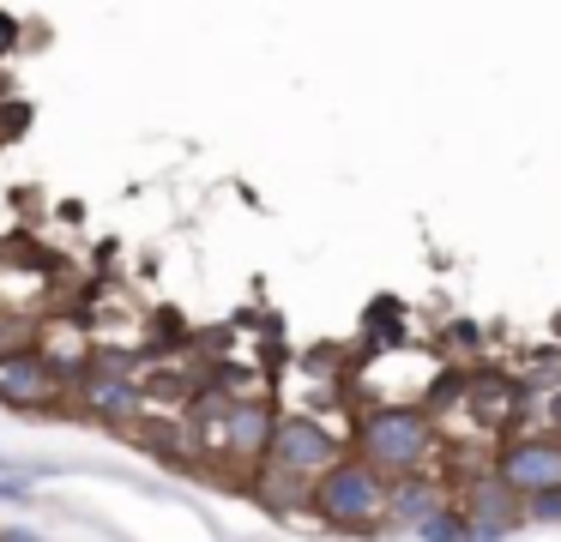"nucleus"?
Instances as JSON below:
<instances>
[{
    "label": "nucleus",
    "mask_w": 561,
    "mask_h": 542,
    "mask_svg": "<svg viewBox=\"0 0 561 542\" xmlns=\"http://www.w3.org/2000/svg\"><path fill=\"white\" fill-rule=\"evenodd\" d=\"M0 500H25V488L19 482H0Z\"/></svg>",
    "instance_id": "13"
},
{
    "label": "nucleus",
    "mask_w": 561,
    "mask_h": 542,
    "mask_svg": "<svg viewBox=\"0 0 561 542\" xmlns=\"http://www.w3.org/2000/svg\"><path fill=\"white\" fill-rule=\"evenodd\" d=\"M266 458L284 476H320V470H332L344 452H339V434L320 428L314 416H278L272 422V440H266Z\"/></svg>",
    "instance_id": "3"
},
{
    "label": "nucleus",
    "mask_w": 561,
    "mask_h": 542,
    "mask_svg": "<svg viewBox=\"0 0 561 542\" xmlns=\"http://www.w3.org/2000/svg\"><path fill=\"white\" fill-rule=\"evenodd\" d=\"M495 476L507 482V488L519 494V500L561 488V440H543V434H531V440H513L507 452H501Z\"/></svg>",
    "instance_id": "4"
},
{
    "label": "nucleus",
    "mask_w": 561,
    "mask_h": 542,
    "mask_svg": "<svg viewBox=\"0 0 561 542\" xmlns=\"http://www.w3.org/2000/svg\"><path fill=\"white\" fill-rule=\"evenodd\" d=\"M525 518H537V524H561V488L531 494V500H525Z\"/></svg>",
    "instance_id": "11"
},
{
    "label": "nucleus",
    "mask_w": 561,
    "mask_h": 542,
    "mask_svg": "<svg viewBox=\"0 0 561 542\" xmlns=\"http://www.w3.org/2000/svg\"><path fill=\"white\" fill-rule=\"evenodd\" d=\"M465 524H471V542H501L507 530H519V518H525V500L507 488V482L489 470V476H477L471 482V494H465Z\"/></svg>",
    "instance_id": "5"
},
{
    "label": "nucleus",
    "mask_w": 561,
    "mask_h": 542,
    "mask_svg": "<svg viewBox=\"0 0 561 542\" xmlns=\"http://www.w3.org/2000/svg\"><path fill=\"white\" fill-rule=\"evenodd\" d=\"M416 537H423V542H471V524H465L453 506H440L428 524H416Z\"/></svg>",
    "instance_id": "10"
},
{
    "label": "nucleus",
    "mask_w": 561,
    "mask_h": 542,
    "mask_svg": "<svg viewBox=\"0 0 561 542\" xmlns=\"http://www.w3.org/2000/svg\"><path fill=\"white\" fill-rule=\"evenodd\" d=\"M308 506L327 518L332 530H356V537H375L380 518H387V476H375L356 458H339L332 470H320L314 488H308Z\"/></svg>",
    "instance_id": "2"
},
{
    "label": "nucleus",
    "mask_w": 561,
    "mask_h": 542,
    "mask_svg": "<svg viewBox=\"0 0 561 542\" xmlns=\"http://www.w3.org/2000/svg\"><path fill=\"white\" fill-rule=\"evenodd\" d=\"M13 48H19V19L13 12H0V60L13 55Z\"/></svg>",
    "instance_id": "12"
},
{
    "label": "nucleus",
    "mask_w": 561,
    "mask_h": 542,
    "mask_svg": "<svg viewBox=\"0 0 561 542\" xmlns=\"http://www.w3.org/2000/svg\"><path fill=\"white\" fill-rule=\"evenodd\" d=\"M556 422H561V397H556Z\"/></svg>",
    "instance_id": "15"
},
{
    "label": "nucleus",
    "mask_w": 561,
    "mask_h": 542,
    "mask_svg": "<svg viewBox=\"0 0 561 542\" xmlns=\"http://www.w3.org/2000/svg\"><path fill=\"white\" fill-rule=\"evenodd\" d=\"M272 422H278V416H272L266 404H236L230 422H224V428H230V434H224L230 452L236 458H260V452H266V440H272Z\"/></svg>",
    "instance_id": "9"
},
{
    "label": "nucleus",
    "mask_w": 561,
    "mask_h": 542,
    "mask_svg": "<svg viewBox=\"0 0 561 542\" xmlns=\"http://www.w3.org/2000/svg\"><path fill=\"white\" fill-rule=\"evenodd\" d=\"M55 385H61V373H55L37 349H7V356H0V397H7L13 410L49 404Z\"/></svg>",
    "instance_id": "6"
},
{
    "label": "nucleus",
    "mask_w": 561,
    "mask_h": 542,
    "mask_svg": "<svg viewBox=\"0 0 561 542\" xmlns=\"http://www.w3.org/2000/svg\"><path fill=\"white\" fill-rule=\"evenodd\" d=\"M79 392H85V404L110 422H127L139 410V385L122 380V373H91V380H79Z\"/></svg>",
    "instance_id": "8"
},
{
    "label": "nucleus",
    "mask_w": 561,
    "mask_h": 542,
    "mask_svg": "<svg viewBox=\"0 0 561 542\" xmlns=\"http://www.w3.org/2000/svg\"><path fill=\"white\" fill-rule=\"evenodd\" d=\"M440 506H447V494H440L435 476H399V488H387V518H392L399 530L428 524Z\"/></svg>",
    "instance_id": "7"
},
{
    "label": "nucleus",
    "mask_w": 561,
    "mask_h": 542,
    "mask_svg": "<svg viewBox=\"0 0 561 542\" xmlns=\"http://www.w3.org/2000/svg\"><path fill=\"white\" fill-rule=\"evenodd\" d=\"M0 542H37L31 530H0Z\"/></svg>",
    "instance_id": "14"
},
{
    "label": "nucleus",
    "mask_w": 561,
    "mask_h": 542,
    "mask_svg": "<svg viewBox=\"0 0 561 542\" xmlns=\"http://www.w3.org/2000/svg\"><path fill=\"white\" fill-rule=\"evenodd\" d=\"M435 416L416 404H380L363 416V428H356V464H368L375 476H416V470L428 464V452H435Z\"/></svg>",
    "instance_id": "1"
}]
</instances>
